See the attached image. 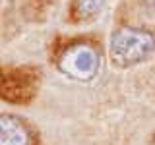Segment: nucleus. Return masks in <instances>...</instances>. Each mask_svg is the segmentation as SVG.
<instances>
[{"label": "nucleus", "instance_id": "1", "mask_svg": "<svg viewBox=\"0 0 155 145\" xmlns=\"http://www.w3.org/2000/svg\"><path fill=\"white\" fill-rule=\"evenodd\" d=\"M155 54V33L145 27L124 25L109 37V60L114 68L142 66Z\"/></svg>", "mask_w": 155, "mask_h": 145}, {"label": "nucleus", "instance_id": "2", "mask_svg": "<svg viewBox=\"0 0 155 145\" xmlns=\"http://www.w3.org/2000/svg\"><path fill=\"white\" fill-rule=\"evenodd\" d=\"M58 68L74 81H93L101 70V56L89 43H76L62 52Z\"/></svg>", "mask_w": 155, "mask_h": 145}, {"label": "nucleus", "instance_id": "3", "mask_svg": "<svg viewBox=\"0 0 155 145\" xmlns=\"http://www.w3.org/2000/svg\"><path fill=\"white\" fill-rule=\"evenodd\" d=\"M31 134L25 124L12 114H0V145H29Z\"/></svg>", "mask_w": 155, "mask_h": 145}, {"label": "nucleus", "instance_id": "4", "mask_svg": "<svg viewBox=\"0 0 155 145\" xmlns=\"http://www.w3.org/2000/svg\"><path fill=\"white\" fill-rule=\"evenodd\" d=\"M105 6H107V0H72L70 14L74 21L87 23L99 18Z\"/></svg>", "mask_w": 155, "mask_h": 145}]
</instances>
